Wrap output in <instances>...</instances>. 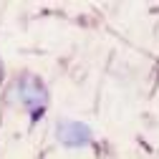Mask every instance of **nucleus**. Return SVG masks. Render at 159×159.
Returning <instances> with one entry per match:
<instances>
[{
  "label": "nucleus",
  "mask_w": 159,
  "mask_h": 159,
  "mask_svg": "<svg viewBox=\"0 0 159 159\" xmlns=\"http://www.w3.org/2000/svg\"><path fill=\"white\" fill-rule=\"evenodd\" d=\"M15 91H18L20 104H23L28 111H33V114H41V111H43L48 96H46V86L38 81L35 76H23V78H18Z\"/></svg>",
  "instance_id": "f257e3e1"
},
{
  "label": "nucleus",
  "mask_w": 159,
  "mask_h": 159,
  "mask_svg": "<svg viewBox=\"0 0 159 159\" xmlns=\"http://www.w3.org/2000/svg\"><path fill=\"white\" fill-rule=\"evenodd\" d=\"M56 134H58V142L66 147H86L91 142V129L81 121H61Z\"/></svg>",
  "instance_id": "f03ea898"
},
{
  "label": "nucleus",
  "mask_w": 159,
  "mask_h": 159,
  "mask_svg": "<svg viewBox=\"0 0 159 159\" xmlns=\"http://www.w3.org/2000/svg\"><path fill=\"white\" fill-rule=\"evenodd\" d=\"M0 73H3V63H0Z\"/></svg>",
  "instance_id": "7ed1b4c3"
}]
</instances>
